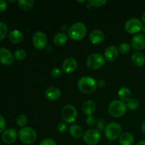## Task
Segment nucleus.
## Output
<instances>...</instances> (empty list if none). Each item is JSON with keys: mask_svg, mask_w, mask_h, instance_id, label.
<instances>
[{"mask_svg": "<svg viewBox=\"0 0 145 145\" xmlns=\"http://www.w3.org/2000/svg\"><path fill=\"white\" fill-rule=\"evenodd\" d=\"M134 137L130 133L126 132L123 133L119 137L120 145H133L134 144Z\"/></svg>", "mask_w": 145, "mask_h": 145, "instance_id": "21", "label": "nucleus"}, {"mask_svg": "<svg viewBox=\"0 0 145 145\" xmlns=\"http://www.w3.org/2000/svg\"><path fill=\"white\" fill-rule=\"evenodd\" d=\"M0 145H1V144H0Z\"/></svg>", "mask_w": 145, "mask_h": 145, "instance_id": "46", "label": "nucleus"}, {"mask_svg": "<svg viewBox=\"0 0 145 145\" xmlns=\"http://www.w3.org/2000/svg\"><path fill=\"white\" fill-rule=\"evenodd\" d=\"M8 7L7 2L4 0H0V11H4Z\"/></svg>", "mask_w": 145, "mask_h": 145, "instance_id": "38", "label": "nucleus"}, {"mask_svg": "<svg viewBox=\"0 0 145 145\" xmlns=\"http://www.w3.org/2000/svg\"><path fill=\"white\" fill-rule=\"evenodd\" d=\"M45 97L50 101H57L60 98L61 91L58 88L52 86L47 89L45 91Z\"/></svg>", "mask_w": 145, "mask_h": 145, "instance_id": "17", "label": "nucleus"}, {"mask_svg": "<svg viewBox=\"0 0 145 145\" xmlns=\"http://www.w3.org/2000/svg\"><path fill=\"white\" fill-rule=\"evenodd\" d=\"M137 145H145V140H142V141L139 142Z\"/></svg>", "mask_w": 145, "mask_h": 145, "instance_id": "41", "label": "nucleus"}, {"mask_svg": "<svg viewBox=\"0 0 145 145\" xmlns=\"http://www.w3.org/2000/svg\"><path fill=\"white\" fill-rule=\"evenodd\" d=\"M89 40L93 45L101 43L105 38V34L100 30L93 31L89 35Z\"/></svg>", "mask_w": 145, "mask_h": 145, "instance_id": "16", "label": "nucleus"}, {"mask_svg": "<svg viewBox=\"0 0 145 145\" xmlns=\"http://www.w3.org/2000/svg\"><path fill=\"white\" fill-rule=\"evenodd\" d=\"M6 120L1 116H0V133H4L6 129Z\"/></svg>", "mask_w": 145, "mask_h": 145, "instance_id": "37", "label": "nucleus"}, {"mask_svg": "<svg viewBox=\"0 0 145 145\" xmlns=\"http://www.w3.org/2000/svg\"><path fill=\"white\" fill-rule=\"evenodd\" d=\"M127 104L120 100L113 101L108 106L109 113L116 118H120L124 116L127 112Z\"/></svg>", "mask_w": 145, "mask_h": 145, "instance_id": "3", "label": "nucleus"}, {"mask_svg": "<svg viewBox=\"0 0 145 145\" xmlns=\"http://www.w3.org/2000/svg\"><path fill=\"white\" fill-rule=\"evenodd\" d=\"M97 129L99 132L101 131H105V129H106V123H105V120L103 119H100L99 121L97 122Z\"/></svg>", "mask_w": 145, "mask_h": 145, "instance_id": "34", "label": "nucleus"}, {"mask_svg": "<svg viewBox=\"0 0 145 145\" xmlns=\"http://www.w3.org/2000/svg\"><path fill=\"white\" fill-rule=\"evenodd\" d=\"M18 137V133L15 129L9 128L4 130L2 133L1 136V140L5 144H11L15 142L17 140Z\"/></svg>", "mask_w": 145, "mask_h": 145, "instance_id": "12", "label": "nucleus"}, {"mask_svg": "<svg viewBox=\"0 0 145 145\" xmlns=\"http://www.w3.org/2000/svg\"><path fill=\"white\" fill-rule=\"evenodd\" d=\"M69 134L74 138H80L84 135L83 129L78 125H72L69 129Z\"/></svg>", "mask_w": 145, "mask_h": 145, "instance_id": "24", "label": "nucleus"}, {"mask_svg": "<svg viewBox=\"0 0 145 145\" xmlns=\"http://www.w3.org/2000/svg\"><path fill=\"white\" fill-rule=\"evenodd\" d=\"M87 33L86 25L82 22L74 24L68 30V36L73 40H82Z\"/></svg>", "mask_w": 145, "mask_h": 145, "instance_id": "1", "label": "nucleus"}, {"mask_svg": "<svg viewBox=\"0 0 145 145\" xmlns=\"http://www.w3.org/2000/svg\"><path fill=\"white\" fill-rule=\"evenodd\" d=\"M8 34V28L4 23L0 21V41L4 40Z\"/></svg>", "mask_w": 145, "mask_h": 145, "instance_id": "27", "label": "nucleus"}, {"mask_svg": "<svg viewBox=\"0 0 145 145\" xmlns=\"http://www.w3.org/2000/svg\"><path fill=\"white\" fill-rule=\"evenodd\" d=\"M88 2L92 7H101L107 3V1L106 0H89Z\"/></svg>", "mask_w": 145, "mask_h": 145, "instance_id": "31", "label": "nucleus"}, {"mask_svg": "<svg viewBox=\"0 0 145 145\" xmlns=\"http://www.w3.org/2000/svg\"><path fill=\"white\" fill-rule=\"evenodd\" d=\"M14 62V56L6 48H0V62L4 65H11Z\"/></svg>", "mask_w": 145, "mask_h": 145, "instance_id": "11", "label": "nucleus"}, {"mask_svg": "<svg viewBox=\"0 0 145 145\" xmlns=\"http://www.w3.org/2000/svg\"><path fill=\"white\" fill-rule=\"evenodd\" d=\"M18 3L20 8L23 10H25V11L31 9L33 7L34 4H35L34 1H33V0H19Z\"/></svg>", "mask_w": 145, "mask_h": 145, "instance_id": "25", "label": "nucleus"}, {"mask_svg": "<svg viewBox=\"0 0 145 145\" xmlns=\"http://www.w3.org/2000/svg\"><path fill=\"white\" fill-rule=\"evenodd\" d=\"M142 31H143V33H144L145 34V25H143V28H142Z\"/></svg>", "mask_w": 145, "mask_h": 145, "instance_id": "43", "label": "nucleus"}, {"mask_svg": "<svg viewBox=\"0 0 145 145\" xmlns=\"http://www.w3.org/2000/svg\"><path fill=\"white\" fill-rule=\"evenodd\" d=\"M131 45L135 50H141L145 48V35L144 34H137L131 40Z\"/></svg>", "mask_w": 145, "mask_h": 145, "instance_id": "14", "label": "nucleus"}, {"mask_svg": "<svg viewBox=\"0 0 145 145\" xmlns=\"http://www.w3.org/2000/svg\"><path fill=\"white\" fill-rule=\"evenodd\" d=\"M101 135L98 130H87L83 135V140L89 145H96L100 142Z\"/></svg>", "mask_w": 145, "mask_h": 145, "instance_id": "8", "label": "nucleus"}, {"mask_svg": "<svg viewBox=\"0 0 145 145\" xmlns=\"http://www.w3.org/2000/svg\"><path fill=\"white\" fill-rule=\"evenodd\" d=\"M130 49H131L130 45H129L128 43H126V42H123V43H121L119 45L118 48L119 52L122 54H127L128 52H130Z\"/></svg>", "mask_w": 145, "mask_h": 145, "instance_id": "30", "label": "nucleus"}, {"mask_svg": "<svg viewBox=\"0 0 145 145\" xmlns=\"http://www.w3.org/2000/svg\"><path fill=\"white\" fill-rule=\"evenodd\" d=\"M78 89L84 93H91L97 88V82L91 76H83L78 81Z\"/></svg>", "mask_w": 145, "mask_h": 145, "instance_id": "2", "label": "nucleus"}, {"mask_svg": "<svg viewBox=\"0 0 145 145\" xmlns=\"http://www.w3.org/2000/svg\"><path fill=\"white\" fill-rule=\"evenodd\" d=\"M78 66L77 61L73 57H68L63 62L62 69L65 73L72 74L76 69Z\"/></svg>", "mask_w": 145, "mask_h": 145, "instance_id": "13", "label": "nucleus"}, {"mask_svg": "<svg viewBox=\"0 0 145 145\" xmlns=\"http://www.w3.org/2000/svg\"><path fill=\"white\" fill-rule=\"evenodd\" d=\"M106 59L102 55L99 53H93L89 55L86 59V65L91 69L96 70L104 65Z\"/></svg>", "mask_w": 145, "mask_h": 145, "instance_id": "6", "label": "nucleus"}, {"mask_svg": "<svg viewBox=\"0 0 145 145\" xmlns=\"http://www.w3.org/2000/svg\"><path fill=\"white\" fill-rule=\"evenodd\" d=\"M106 85V82L103 79H100L99 82H97V86H99V88H103Z\"/></svg>", "mask_w": 145, "mask_h": 145, "instance_id": "39", "label": "nucleus"}, {"mask_svg": "<svg viewBox=\"0 0 145 145\" xmlns=\"http://www.w3.org/2000/svg\"><path fill=\"white\" fill-rule=\"evenodd\" d=\"M143 24L140 19L136 18H130L126 21L125 24V29L128 33L136 34L142 31Z\"/></svg>", "mask_w": 145, "mask_h": 145, "instance_id": "9", "label": "nucleus"}, {"mask_svg": "<svg viewBox=\"0 0 145 145\" xmlns=\"http://www.w3.org/2000/svg\"><path fill=\"white\" fill-rule=\"evenodd\" d=\"M142 21L145 23V12L143 13V14L142 15Z\"/></svg>", "mask_w": 145, "mask_h": 145, "instance_id": "42", "label": "nucleus"}, {"mask_svg": "<svg viewBox=\"0 0 145 145\" xmlns=\"http://www.w3.org/2000/svg\"><path fill=\"white\" fill-rule=\"evenodd\" d=\"M77 1V2H79V3H85V0H84V1Z\"/></svg>", "mask_w": 145, "mask_h": 145, "instance_id": "44", "label": "nucleus"}, {"mask_svg": "<svg viewBox=\"0 0 145 145\" xmlns=\"http://www.w3.org/2000/svg\"><path fill=\"white\" fill-rule=\"evenodd\" d=\"M133 63L137 67H143L145 65V56L140 52H135L131 56Z\"/></svg>", "mask_w": 145, "mask_h": 145, "instance_id": "19", "label": "nucleus"}, {"mask_svg": "<svg viewBox=\"0 0 145 145\" xmlns=\"http://www.w3.org/2000/svg\"><path fill=\"white\" fill-rule=\"evenodd\" d=\"M14 56L18 60H24L26 57V52L24 49H18L15 51Z\"/></svg>", "mask_w": 145, "mask_h": 145, "instance_id": "28", "label": "nucleus"}, {"mask_svg": "<svg viewBox=\"0 0 145 145\" xmlns=\"http://www.w3.org/2000/svg\"><path fill=\"white\" fill-rule=\"evenodd\" d=\"M8 39L13 43H20L24 40V34L18 30H13L8 33Z\"/></svg>", "mask_w": 145, "mask_h": 145, "instance_id": "20", "label": "nucleus"}, {"mask_svg": "<svg viewBox=\"0 0 145 145\" xmlns=\"http://www.w3.org/2000/svg\"><path fill=\"white\" fill-rule=\"evenodd\" d=\"M51 76L54 79H59L62 76V69H59L58 67H55L53 68L51 71V73H50Z\"/></svg>", "mask_w": 145, "mask_h": 145, "instance_id": "32", "label": "nucleus"}, {"mask_svg": "<svg viewBox=\"0 0 145 145\" xmlns=\"http://www.w3.org/2000/svg\"><path fill=\"white\" fill-rule=\"evenodd\" d=\"M77 110L72 105H66L61 111V116L66 123H72L77 118Z\"/></svg>", "mask_w": 145, "mask_h": 145, "instance_id": "7", "label": "nucleus"}, {"mask_svg": "<svg viewBox=\"0 0 145 145\" xmlns=\"http://www.w3.org/2000/svg\"><path fill=\"white\" fill-rule=\"evenodd\" d=\"M119 98L123 102H128L132 98V92L127 87H122L118 91Z\"/></svg>", "mask_w": 145, "mask_h": 145, "instance_id": "22", "label": "nucleus"}, {"mask_svg": "<svg viewBox=\"0 0 145 145\" xmlns=\"http://www.w3.org/2000/svg\"><path fill=\"white\" fill-rule=\"evenodd\" d=\"M142 133L145 135V121L142 125Z\"/></svg>", "mask_w": 145, "mask_h": 145, "instance_id": "40", "label": "nucleus"}, {"mask_svg": "<svg viewBox=\"0 0 145 145\" xmlns=\"http://www.w3.org/2000/svg\"><path fill=\"white\" fill-rule=\"evenodd\" d=\"M118 48L114 45H111V46H109L108 48H106L104 52L105 59L109 62H113V61L116 60L118 57Z\"/></svg>", "mask_w": 145, "mask_h": 145, "instance_id": "15", "label": "nucleus"}, {"mask_svg": "<svg viewBox=\"0 0 145 145\" xmlns=\"http://www.w3.org/2000/svg\"><path fill=\"white\" fill-rule=\"evenodd\" d=\"M122 128L121 126L117 123H110L106 125L105 129V136L109 142L116 140L121 135Z\"/></svg>", "mask_w": 145, "mask_h": 145, "instance_id": "5", "label": "nucleus"}, {"mask_svg": "<svg viewBox=\"0 0 145 145\" xmlns=\"http://www.w3.org/2000/svg\"><path fill=\"white\" fill-rule=\"evenodd\" d=\"M96 104L93 101H87L82 106V111L87 116H92V114L96 111Z\"/></svg>", "mask_w": 145, "mask_h": 145, "instance_id": "18", "label": "nucleus"}, {"mask_svg": "<svg viewBox=\"0 0 145 145\" xmlns=\"http://www.w3.org/2000/svg\"><path fill=\"white\" fill-rule=\"evenodd\" d=\"M67 36L65 33H57L54 36L53 41L54 43L57 46H63L67 42Z\"/></svg>", "mask_w": 145, "mask_h": 145, "instance_id": "23", "label": "nucleus"}, {"mask_svg": "<svg viewBox=\"0 0 145 145\" xmlns=\"http://www.w3.org/2000/svg\"><path fill=\"white\" fill-rule=\"evenodd\" d=\"M8 2H15L16 1H14H14H11V0H8Z\"/></svg>", "mask_w": 145, "mask_h": 145, "instance_id": "45", "label": "nucleus"}, {"mask_svg": "<svg viewBox=\"0 0 145 145\" xmlns=\"http://www.w3.org/2000/svg\"><path fill=\"white\" fill-rule=\"evenodd\" d=\"M68 126L65 122H61L58 124L57 130L60 133H65L67 131Z\"/></svg>", "mask_w": 145, "mask_h": 145, "instance_id": "33", "label": "nucleus"}, {"mask_svg": "<svg viewBox=\"0 0 145 145\" xmlns=\"http://www.w3.org/2000/svg\"><path fill=\"white\" fill-rule=\"evenodd\" d=\"M33 44L37 50H43L48 45L47 36L43 32L38 31L33 36Z\"/></svg>", "mask_w": 145, "mask_h": 145, "instance_id": "10", "label": "nucleus"}, {"mask_svg": "<svg viewBox=\"0 0 145 145\" xmlns=\"http://www.w3.org/2000/svg\"><path fill=\"white\" fill-rule=\"evenodd\" d=\"M16 122L17 125L19 127L23 128L27 124V123H28V118H27V116L25 115L21 114L17 116L16 119Z\"/></svg>", "mask_w": 145, "mask_h": 145, "instance_id": "26", "label": "nucleus"}, {"mask_svg": "<svg viewBox=\"0 0 145 145\" xmlns=\"http://www.w3.org/2000/svg\"><path fill=\"white\" fill-rule=\"evenodd\" d=\"M86 123L89 126H93L96 123V118L93 116H87L86 118Z\"/></svg>", "mask_w": 145, "mask_h": 145, "instance_id": "35", "label": "nucleus"}, {"mask_svg": "<svg viewBox=\"0 0 145 145\" xmlns=\"http://www.w3.org/2000/svg\"><path fill=\"white\" fill-rule=\"evenodd\" d=\"M39 145H57L56 142L50 138H47L42 140Z\"/></svg>", "mask_w": 145, "mask_h": 145, "instance_id": "36", "label": "nucleus"}, {"mask_svg": "<svg viewBox=\"0 0 145 145\" xmlns=\"http://www.w3.org/2000/svg\"><path fill=\"white\" fill-rule=\"evenodd\" d=\"M19 140L25 144H31L35 142L37 139V134L35 130L30 127H24L18 133Z\"/></svg>", "mask_w": 145, "mask_h": 145, "instance_id": "4", "label": "nucleus"}, {"mask_svg": "<svg viewBox=\"0 0 145 145\" xmlns=\"http://www.w3.org/2000/svg\"><path fill=\"white\" fill-rule=\"evenodd\" d=\"M139 106H140V103H139L138 101L135 99H131L127 102V108L131 110H137L139 108Z\"/></svg>", "mask_w": 145, "mask_h": 145, "instance_id": "29", "label": "nucleus"}]
</instances>
